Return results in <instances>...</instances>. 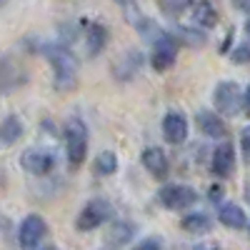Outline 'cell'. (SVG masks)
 Here are the masks:
<instances>
[{"label": "cell", "mask_w": 250, "mask_h": 250, "mask_svg": "<svg viewBox=\"0 0 250 250\" xmlns=\"http://www.w3.org/2000/svg\"><path fill=\"white\" fill-rule=\"evenodd\" d=\"M48 60L55 70V88L58 90H73L78 85V60L65 45H48Z\"/></svg>", "instance_id": "cell-1"}, {"label": "cell", "mask_w": 250, "mask_h": 250, "mask_svg": "<svg viewBox=\"0 0 250 250\" xmlns=\"http://www.w3.org/2000/svg\"><path fill=\"white\" fill-rule=\"evenodd\" d=\"M65 148H68V160L73 165H80L83 158L88 153V128L83 125V120L73 118L65 128Z\"/></svg>", "instance_id": "cell-2"}, {"label": "cell", "mask_w": 250, "mask_h": 250, "mask_svg": "<svg viewBox=\"0 0 250 250\" xmlns=\"http://www.w3.org/2000/svg\"><path fill=\"white\" fill-rule=\"evenodd\" d=\"M213 100H215V108L220 115H238L243 108V93L238 88V83H233V80L218 83Z\"/></svg>", "instance_id": "cell-3"}, {"label": "cell", "mask_w": 250, "mask_h": 250, "mask_svg": "<svg viewBox=\"0 0 250 250\" xmlns=\"http://www.w3.org/2000/svg\"><path fill=\"white\" fill-rule=\"evenodd\" d=\"M158 198L165 208H170V210H185L188 205H193L198 200V193L188 185H165L158 193Z\"/></svg>", "instance_id": "cell-4"}, {"label": "cell", "mask_w": 250, "mask_h": 250, "mask_svg": "<svg viewBox=\"0 0 250 250\" xmlns=\"http://www.w3.org/2000/svg\"><path fill=\"white\" fill-rule=\"evenodd\" d=\"M108 218H110V205L105 200H90L80 210L75 225H78V230H95V228L103 225Z\"/></svg>", "instance_id": "cell-5"}, {"label": "cell", "mask_w": 250, "mask_h": 250, "mask_svg": "<svg viewBox=\"0 0 250 250\" xmlns=\"http://www.w3.org/2000/svg\"><path fill=\"white\" fill-rule=\"evenodd\" d=\"M175 55H178V43H175L168 33H163L155 43H153L150 65H153L155 70H168L173 62H175Z\"/></svg>", "instance_id": "cell-6"}, {"label": "cell", "mask_w": 250, "mask_h": 250, "mask_svg": "<svg viewBox=\"0 0 250 250\" xmlns=\"http://www.w3.org/2000/svg\"><path fill=\"white\" fill-rule=\"evenodd\" d=\"M45 233H48L45 220L40 215H28L18 228V243H20V248L30 250V248H35L40 240L45 238Z\"/></svg>", "instance_id": "cell-7"}, {"label": "cell", "mask_w": 250, "mask_h": 250, "mask_svg": "<svg viewBox=\"0 0 250 250\" xmlns=\"http://www.w3.org/2000/svg\"><path fill=\"white\" fill-rule=\"evenodd\" d=\"M20 165L33 173V175H45L53 170V165H55V158L50 150H43V148H30L25 150L23 155H20Z\"/></svg>", "instance_id": "cell-8"}, {"label": "cell", "mask_w": 250, "mask_h": 250, "mask_svg": "<svg viewBox=\"0 0 250 250\" xmlns=\"http://www.w3.org/2000/svg\"><path fill=\"white\" fill-rule=\"evenodd\" d=\"M163 135L170 145H180L185 138H188V120L183 113L178 110H170L168 115L163 118Z\"/></svg>", "instance_id": "cell-9"}, {"label": "cell", "mask_w": 250, "mask_h": 250, "mask_svg": "<svg viewBox=\"0 0 250 250\" xmlns=\"http://www.w3.org/2000/svg\"><path fill=\"white\" fill-rule=\"evenodd\" d=\"M210 168L218 178H228L235 168V150L230 143H220L215 153H213V160H210Z\"/></svg>", "instance_id": "cell-10"}, {"label": "cell", "mask_w": 250, "mask_h": 250, "mask_svg": "<svg viewBox=\"0 0 250 250\" xmlns=\"http://www.w3.org/2000/svg\"><path fill=\"white\" fill-rule=\"evenodd\" d=\"M143 165H145V170L158 180H163L168 175V155H165V150L158 148V145H150V148L143 150Z\"/></svg>", "instance_id": "cell-11"}, {"label": "cell", "mask_w": 250, "mask_h": 250, "mask_svg": "<svg viewBox=\"0 0 250 250\" xmlns=\"http://www.w3.org/2000/svg\"><path fill=\"white\" fill-rule=\"evenodd\" d=\"M198 128L208 138H225V133H228L223 118L218 113H213V110H200L198 113Z\"/></svg>", "instance_id": "cell-12"}, {"label": "cell", "mask_w": 250, "mask_h": 250, "mask_svg": "<svg viewBox=\"0 0 250 250\" xmlns=\"http://www.w3.org/2000/svg\"><path fill=\"white\" fill-rule=\"evenodd\" d=\"M218 218L225 228H233V230H240V228L248 225V218H245V210L235 203H223L220 210H218Z\"/></svg>", "instance_id": "cell-13"}, {"label": "cell", "mask_w": 250, "mask_h": 250, "mask_svg": "<svg viewBox=\"0 0 250 250\" xmlns=\"http://www.w3.org/2000/svg\"><path fill=\"white\" fill-rule=\"evenodd\" d=\"M140 65H143L140 53H123L120 60L115 62V75H118V80H130V78L138 73Z\"/></svg>", "instance_id": "cell-14"}, {"label": "cell", "mask_w": 250, "mask_h": 250, "mask_svg": "<svg viewBox=\"0 0 250 250\" xmlns=\"http://www.w3.org/2000/svg\"><path fill=\"white\" fill-rule=\"evenodd\" d=\"M108 40V30L98 23H85V48L90 55H98Z\"/></svg>", "instance_id": "cell-15"}, {"label": "cell", "mask_w": 250, "mask_h": 250, "mask_svg": "<svg viewBox=\"0 0 250 250\" xmlns=\"http://www.w3.org/2000/svg\"><path fill=\"white\" fill-rule=\"evenodd\" d=\"M20 135H23V123H20L18 115H8L3 123H0V143L3 145L18 143Z\"/></svg>", "instance_id": "cell-16"}, {"label": "cell", "mask_w": 250, "mask_h": 250, "mask_svg": "<svg viewBox=\"0 0 250 250\" xmlns=\"http://www.w3.org/2000/svg\"><path fill=\"white\" fill-rule=\"evenodd\" d=\"M193 20H195L198 25H203V28H213V25L218 23V10H215V5L208 3V0H200V3H195V8H193Z\"/></svg>", "instance_id": "cell-17"}, {"label": "cell", "mask_w": 250, "mask_h": 250, "mask_svg": "<svg viewBox=\"0 0 250 250\" xmlns=\"http://www.w3.org/2000/svg\"><path fill=\"white\" fill-rule=\"evenodd\" d=\"M183 230L193 233V235H200V233H208L210 230V218H208L205 213H190L183 218Z\"/></svg>", "instance_id": "cell-18"}, {"label": "cell", "mask_w": 250, "mask_h": 250, "mask_svg": "<svg viewBox=\"0 0 250 250\" xmlns=\"http://www.w3.org/2000/svg\"><path fill=\"white\" fill-rule=\"evenodd\" d=\"M115 170H118V155L113 150L100 153L98 160H95V173L98 175H113Z\"/></svg>", "instance_id": "cell-19"}, {"label": "cell", "mask_w": 250, "mask_h": 250, "mask_svg": "<svg viewBox=\"0 0 250 250\" xmlns=\"http://www.w3.org/2000/svg\"><path fill=\"white\" fill-rule=\"evenodd\" d=\"M135 233V228L128 225V223H115L110 228V233H108V243L110 245H123V243H128Z\"/></svg>", "instance_id": "cell-20"}, {"label": "cell", "mask_w": 250, "mask_h": 250, "mask_svg": "<svg viewBox=\"0 0 250 250\" xmlns=\"http://www.w3.org/2000/svg\"><path fill=\"white\" fill-rule=\"evenodd\" d=\"M193 3H195V0H160V8L165 13H170V15H178V13L188 10Z\"/></svg>", "instance_id": "cell-21"}, {"label": "cell", "mask_w": 250, "mask_h": 250, "mask_svg": "<svg viewBox=\"0 0 250 250\" xmlns=\"http://www.w3.org/2000/svg\"><path fill=\"white\" fill-rule=\"evenodd\" d=\"M233 62H238V65H243V62H250V43H243L238 45L233 53H230Z\"/></svg>", "instance_id": "cell-22"}, {"label": "cell", "mask_w": 250, "mask_h": 250, "mask_svg": "<svg viewBox=\"0 0 250 250\" xmlns=\"http://www.w3.org/2000/svg\"><path fill=\"white\" fill-rule=\"evenodd\" d=\"M133 250H163V245H160L158 238H148V240H143L140 245H135Z\"/></svg>", "instance_id": "cell-23"}, {"label": "cell", "mask_w": 250, "mask_h": 250, "mask_svg": "<svg viewBox=\"0 0 250 250\" xmlns=\"http://www.w3.org/2000/svg\"><path fill=\"white\" fill-rule=\"evenodd\" d=\"M240 145H243V153L250 158V128L243 130V135H240Z\"/></svg>", "instance_id": "cell-24"}, {"label": "cell", "mask_w": 250, "mask_h": 250, "mask_svg": "<svg viewBox=\"0 0 250 250\" xmlns=\"http://www.w3.org/2000/svg\"><path fill=\"white\" fill-rule=\"evenodd\" d=\"M195 250H220V245L218 243H200V245H195Z\"/></svg>", "instance_id": "cell-25"}, {"label": "cell", "mask_w": 250, "mask_h": 250, "mask_svg": "<svg viewBox=\"0 0 250 250\" xmlns=\"http://www.w3.org/2000/svg\"><path fill=\"white\" fill-rule=\"evenodd\" d=\"M243 108H245V113L250 115V85H248V90L243 93Z\"/></svg>", "instance_id": "cell-26"}, {"label": "cell", "mask_w": 250, "mask_h": 250, "mask_svg": "<svg viewBox=\"0 0 250 250\" xmlns=\"http://www.w3.org/2000/svg\"><path fill=\"white\" fill-rule=\"evenodd\" d=\"M245 30H248V35H250V20H248V23H245Z\"/></svg>", "instance_id": "cell-27"}, {"label": "cell", "mask_w": 250, "mask_h": 250, "mask_svg": "<svg viewBox=\"0 0 250 250\" xmlns=\"http://www.w3.org/2000/svg\"><path fill=\"white\" fill-rule=\"evenodd\" d=\"M43 250H55V248H43Z\"/></svg>", "instance_id": "cell-28"}, {"label": "cell", "mask_w": 250, "mask_h": 250, "mask_svg": "<svg viewBox=\"0 0 250 250\" xmlns=\"http://www.w3.org/2000/svg\"><path fill=\"white\" fill-rule=\"evenodd\" d=\"M3 3H5V0H0V5H3Z\"/></svg>", "instance_id": "cell-29"}]
</instances>
